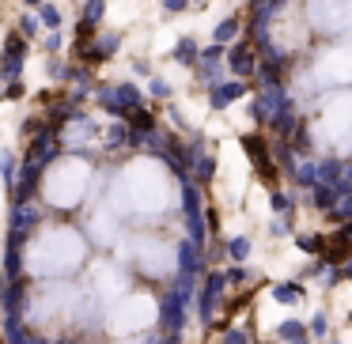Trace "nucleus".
Listing matches in <instances>:
<instances>
[{
  "label": "nucleus",
  "mask_w": 352,
  "mask_h": 344,
  "mask_svg": "<svg viewBox=\"0 0 352 344\" xmlns=\"http://www.w3.org/2000/svg\"><path fill=\"white\" fill-rule=\"evenodd\" d=\"M27 34L19 31H8V38H4V49H0V72H4V80H19L27 69Z\"/></svg>",
  "instance_id": "obj_1"
},
{
  "label": "nucleus",
  "mask_w": 352,
  "mask_h": 344,
  "mask_svg": "<svg viewBox=\"0 0 352 344\" xmlns=\"http://www.w3.org/2000/svg\"><path fill=\"white\" fill-rule=\"evenodd\" d=\"M258 65H261V54L254 49V38H243L228 49V69L235 80H246V76H258Z\"/></svg>",
  "instance_id": "obj_2"
},
{
  "label": "nucleus",
  "mask_w": 352,
  "mask_h": 344,
  "mask_svg": "<svg viewBox=\"0 0 352 344\" xmlns=\"http://www.w3.org/2000/svg\"><path fill=\"white\" fill-rule=\"evenodd\" d=\"M243 95H250V84H246V80L228 76L223 84H216L212 91H208V106H212V110H228V106H235Z\"/></svg>",
  "instance_id": "obj_3"
},
{
  "label": "nucleus",
  "mask_w": 352,
  "mask_h": 344,
  "mask_svg": "<svg viewBox=\"0 0 352 344\" xmlns=\"http://www.w3.org/2000/svg\"><path fill=\"white\" fill-rule=\"evenodd\" d=\"M175 61H178V65H193V69H197L201 49H197V42H193V34H182V38H178V46H175Z\"/></svg>",
  "instance_id": "obj_4"
},
{
  "label": "nucleus",
  "mask_w": 352,
  "mask_h": 344,
  "mask_svg": "<svg viewBox=\"0 0 352 344\" xmlns=\"http://www.w3.org/2000/svg\"><path fill=\"white\" fill-rule=\"evenodd\" d=\"M239 31H243V19H239V16L220 19V23H216V31H212L216 46H228V42H235V34H239Z\"/></svg>",
  "instance_id": "obj_5"
},
{
  "label": "nucleus",
  "mask_w": 352,
  "mask_h": 344,
  "mask_svg": "<svg viewBox=\"0 0 352 344\" xmlns=\"http://www.w3.org/2000/svg\"><path fill=\"white\" fill-rule=\"evenodd\" d=\"M129 129L133 133H152L155 129V114H152V110H144V106L133 110V114H129Z\"/></svg>",
  "instance_id": "obj_6"
},
{
  "label": "nucleus",
  "mask_w": 352,
  "mask_h": 344,
  "mask_svg": "<svg viewBox=\"0 0 352 344\" xmlns=\"http://www.w3.org/2000/svg\"><path fill=\"white\" fill-rule=\"evenodd\" d=\"M38 19H42V27H50V31H61V8H57L54 0H46L38 8Z\"/></svg>",
  "instance_id": "obj_7"
},
{
  "label": "nucleus",
  "mask_w": 352,
  "mask_h": 344,
  "mask_svg": "<svg viewBox=\"0 0 352 344\" xmlns=\"http://www.w3.org/2000/svg\"><path fill=\"white\" fill-rule=\"evenodd\" d=\"M80 19H87V23H95V27H99L102 19H107V0H87V4H84V12H80Z\"/></svg>",
  "instance_id": "obj_8"
},
{
  "label": "nucleus",
  "mask_w": 352,
  "mask_h": 344,
  "mask_svg": "<svg viewBox=\"0 0 352 344\" xmlns=\"http://www.w3.org/2000/svg\"><path fill=\"white\" fill-rule=\"evenodd\" d=\"M16 31H19V34H27V38H38V31H42V19L27 12V16H19V27H16Z\"/></svg>",
  "instance_id": "obj_9"
},
{
  "label": "nucleus",
  "mask_w": 352,
  "mask_h": 344,
  "mask_svg": "<svg viewBox=\"0 0 352 344\" xmlns=\"http://www.w3.org/2000/svg\"><path fill=\"white\" fill-rule=\"evenodd\" d=\"M148 95H155V99H170V95H175V87H170V80L155 76L152 84H148Z\"/></svg>",
  "instance_id": "obj_10"
},
{
  "label": "nucleus",
  "mask_w": 352,
  "mask_h": 344,
  "mask_svg": "<svg viewBox=\"0 0 352 344\" xmlns=\"http://www.w3.org/2000/svg\"><path fill=\"white\" fill-rule=\"evenodd\" d=\"M42 49H46V54H57V49H65V34H61V31H50L46 38H42Z\"/></svg>",
  "instance_id": "obj_11"
},
{
  "label": "nucleus",
  "mask_w": 352,
  "mask_h": 344,
  "mask_svg": "<svg viewBox=\"0 0 352 344\" xmlns=\"http://www.w3.org/2000/svg\"><path fill=\"white\" fill-rule=\"evenodd\" d=\"M23 84H19V80H8V87H4V91H0V99H8V102H19L23 99Z\"/></svg>",
  "instance_id": "obj_12"
},
{
  "label": "nucleus",
  "mask_w": 352,
  "mask_h": 344,
  "mask_svg": "<svg viewBox=\"0 0 352 344\" xmlns=\"http://www.w3.org/2000/svg\"><path fill=\"white\" fill-rule=\"evenodd\" d=\"M223 57V46H208V49H201V61L197 65H216Z\"/></svg>",
  "instance_id": "obj_13"
},
{
  "label": "nucleus",
  "mask_w": 352,
  "mask_h": 344,
  "mask_svg": "<svg viewBox=\"0 0 352 344\" xmlns=\"http://www.w3.org/2000/svg\"><path fill=\"white\" fill-rule=\"evenodd\" d=\"M163 4V12H170V16H178V12H186L193 4V0H160Z\"/></svg>",
  "instance_id": "obj_14"
},
{
  "label": "nucleus",
  "mask_w": 352,
  "mask_h": 344,
  "mask_svg": "<svg viewBox=\"0 0 352 344\" xmlns=\"http://www.w3.org/2000/svg\"><path fill=\"white\" fill-rule=\"evenodd\" d=\"M133 72H137V76H152V65H148V61H133Z\"/></svg>",
  "instance_id": "obj_15"
},
{
  "label": "nucleus",
  "mask_w": 352,
  "mask_h": 344,
  "mask_svg": "<svg viewBox=\"0 0 352 344\" xmlns=\"http://www.w3.org/2000/svg\"><path fill=\"white\" fill-rule=\"evenodd\" d=\"M27 8H42V4H46V0H23Z\"/></svg>",
  "instance_id": "obj_16"
},
{
  "label": "nucleus",
  "mask_w": 352,
  "mask_h": 344,
  "mask_svg": "<svg viewBox=\"0 0 352 344\" xmlns=\"http://www.w3.org/2000/svg\"><path fill=\"white\" fill-rule=\"evenodd\" d=\"M0 80H4V72H0Z\"/></svg>",
  "instance_id": "obj_17"
}]
</instances>
